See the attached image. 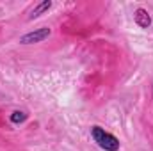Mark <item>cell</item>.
Listing matches in <instances>:
<instances>
[{
  "mask_svg": "<svg viewBox=\"0 0 153 151\" xmlns=\"http://www.w3.org/2000/svg\"><path fill=\"white\" fill-rule=\"evenodd\" d=\"M91 137H93V141L103 151H117L119 150V141L116 139L112 133L105 132L102 126H93L91 128Z\"/></svg>",
  "mask_w": 153,
  "mask_h": 151,
  "instance_id": "6da1fadb",
  "label": "cell"
},
{
  "mask_svg": "<svg viewBox=\"0 0 153 151\" xmlns=\"http://www.w3.org/2000/svg\"><path fill=\"white\" fill-rule=\"evenodd\" d=\"M52 34V30L48 27H39V29H34L27 34H23L20 38V43L22 44H36V43H43L45 39Z\"/></svg>",
  "mask_w": 153,
  "mask_h": 151,
  "instance_id": "7a4b0ae2",
  "label": "cell"
},
{
  "mask_svg": "<svg viewBox=\"0 0 153 151\" xmlns=\"http://www.w3.org/2000/svg\"><path fill=\"white\" fill-rule=\"evenodd\" d=\"M134 20H135V23H137L141 29H148V27L152 25V16H150L148 11L143 9V7L135 9V13H134Z\"/></svg>",
  "mask_w": 153,
  "mask_h": 151,
  "instance_id": "3957f363",
  "label": "cell"
},
{
  "mask_svg": "<svg viewBox=\"0 0 153 151\" xmlns=\"http://www.w3.org/2000/svg\"><path fill=\"white\" fill-rule=\"evenodd\" d=\"M52 7V2L50 0H45V2H39L38 5H34V9L30 11V14H29V20H34V18H39L41 14H45L48 9Z\"/></svg>",
  "mask_w": 153,
  "mask_h": 151,
  "instance_id": "277c9868",
  "label": "cell"
},
{
  "mask_svg": "<svg viewBox=\"0 0 153 151\" xmlns=\"http://www.w3.org/2000/svg\"><path fill=\"white\" fill-rule=\"evenodd\" d=\"M27 119V114L23 112V110H14V112L9 115V121L13 123V124H20V123H23Z\"/></svg>",
  "mask_w": 153,
  "mask_h": 151,
  "instance_id": "5b68a950",
  "label": "cell"
}]
</instances>
